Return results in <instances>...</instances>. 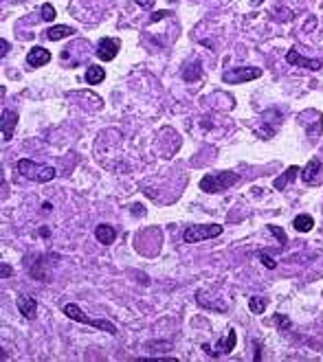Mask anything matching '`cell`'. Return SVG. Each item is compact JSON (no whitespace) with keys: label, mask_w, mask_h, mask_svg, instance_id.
I'll use <instances>...</instances> for the list:
<instances>
[{"label":"cell","mask_w":323,"mask_h":362,"mask_svg":"<svg viewBox=\"0 0 323 362\" xmlns=\"http://www.w3.org/2000/svg\"><path fill=\"white\" fill-rule=\"evenodd\" d=\"M62 309H64V316H68V318L75 320V323H84V325H90V327H95V329H101V332L110 334V336H117V334H119V329H117L115 323L103 320V318H90V316L86 314V312H82V309H79V305H75V303H66Z\"/></svg>","instance_id":"cell-1"},{"label":"cell","mask_w":323,"mask_h":362,"mask_svg":"<svg viewBox=\"0 0 323 362\" xmlns=\"http://www.w3.org/2000/svg\"><path fill=\"white\" fill-rule=\"evenodd\" d=\"M16 169L20 176H24L26 180H33V182H51L53 178L57 176L55 167H49V165H38L29 160V158H20L16 163Z\"/></svg>","instance_id":"cell-2"},{"label":"cell","mask_w":323,"mask_h":362,"mask_svg":"<svg viewBox=\"0 0 323 362\" xmlns=\"http://www.w3.org/2000/svg\"><path fill=\"white\" fill-rule=\"evenodd\" d=\"M240 182V176L233 171H218V174H207L200 180V189L204 193H222Z\"/></svg>","instance_id":"cell-3"},{"label":"cell","mask_w":323,"mask_h":362,"mask_svg":"<svg viewBox=\"0 0 323 362\" xmlns=\"http://www.w3.org/2000/svg\"><path fill=\"white\" fill-rule=\"evenodd\" d=\"M222 235V226L220 224H196V226H189L185 230L183 239L187 244H198L204 239H213V237Z\"/></svg>","instance_id":"cell-4"},{"label":"cell","mask_w":323,"mask_h":362,"mask_svg":"<svg viewBox=\"0 0 323 362\" xmlns=\"http://www.w3.org/2000/svg\"><path fill=\"white\" fill-rule=\"evenodd\" d=\"M262 77L260 66H240V68H229L222 72V82L224 84H246L253 79Z\"/></svg>","instance_id":"cell-5"},{"label":"cell","mask_w":323,"mask_h":362,"mask_svg":"<svg viewBox=\"0 0 323 362\" xmlns=\"http://www.w3.org/2000/svg\"><path fill=\"white\" fill-rule=\"evenodd\" d=\"M119 49H121V42L117 37H101L97 44V53L95 55L101 59V62H112L117 57Z\"/></svg>","instance_id":"cell-6"},{"label":"cell","mask_w":323,"mask_h":362,"mask_svg":"<svg viewBox=\"0 0 323 362\" xmlns=\"http://www.w3.org/2000/svg\"><path fill=\"white\" fill-rule=\"evenodd\" d=\"M286 62L290 66H299V68H308V70H321L323 68L321 59H308V57H303L297 49H290L286 53Z\"/></svg>","instance_id":"cell-7"},{"label":"cell","mask_w":323,"mask_h":362,"mask_svg":"<svg viewBox=\"0 0 323 362\" xmlns=\"http://www.w3.org/2000/svg\"><path fill=\"white\" fill-rule=\"evenodd\" d=\"M321 169H323L321 158H310V163L301 169V174H299V176H301V180L306 182V184H319V174H321Z\"/></svg>","instance_id":"cell-8"},{"label":"cell","mask_w":323,"mask_h":362,"mask_svg":"<svg viewBox=\"0 0 323 362\" xmlns=\"http://www.w3.org/2000/svg\"><path fill=\"white\" fill-rule=\"evenodd\" d=\"M16 305H18V312L24 316V318L33 320L38 316V301L33 296H26V294H18L16 299Z\"/></svg>","instance_id":"cell-9"},{"label":"cell","mask_w":323,"mask_h":362,"mask_svg":"<svg viewBox=\"0 0 323 362\" xmlns=\"http://www.w3.org/2000/svg\"><path fill=\"white\" fill-rule=\"evenodd\" d=\"M49 62H51V51H46L44 46H33L29 51V55H26V64H29L31 68H40V66H44Z\"/></svg>","instance_id":"cell-10"},{"label":"cell","mask_w":323,"mask_h":362,"mask_svg":"<svg viewBox=\"0 0 323 362\" xmlns=\"http://www.w3.org/2000/svg\"><path fill=\"white\" fill-rule=\"evenodd\" d=\"M16 123H18V114L5 108L3 110V141H11L13 130H16Z\"/></svg>","instance_id":"cell-11"},{"label":"cell","mask_w":323,"mask_h":362,"mask_svg":"<svg viewBox=\"0 0 323 362\" xmlns=\"http://www.w3.org/2000/svg\"><path fill=\"white\" fill-rule=\"evenodd\" d=\"M301 174V169L299 167H297V165H290V167L286 169V171H283V174L279 176V178H275V182H273V187L277 189V191H283V189H286L288 187V184L290 182H293L295 180V178L297 176H299Z\"/></svg>","instance_id":"cell-12"},{"label":"cell","mask_w":323,"mask_h":362,"mask_svg":"<svg viewBox=\"0 0 323 362\" xmlns=\"http://www.w3.org/2000/svg\"><path fill=\"white\" fill-rule=\"evenodd\" d=\"M95 237L99 239V244H103V246H110V244L117 239V228H112L110 224H97Z\"/></svg>","instance_id":"cell-13"},{"label":"cell","mask_w":323,"mask_h":362,"mask_svg":"<svg viewBox=\"0 0 323 362\" xmlns=\"http://www.w3.org/2000/svg\"><path fill=\"white\" fill-rule=\"evenodd\" d=\"M68 35H75V29H73V26H64V24L51 26V29L46 31V37L53 39V42H57V39H62V37H68Z\"/></svg>","instance_id":"cell-14"},{"label":"cell","mask_w":323,"mask_h":362,"mask_svg":"<svg viewBox=\"0 0 323 362\" xmlns=\"http://www.w3.org/2000/svg\"><path fill=\"white\" fill-rule=\"evenodd\" d=\"M103 79H105V70L101 66H90V68L86 70V84L97 86V84H101Z\"/></svg>","instance_id":"cell-15"},{"label":"cell","mask_w":323,"mask_h":362,"mask_svg":"<svg viewBox=\"0 0 323 362\" xmlns=\"http://www.w3.org/2000/svg\"><path fill=\"white\" fill-rule=\"evenodd\" d=\"M235 342H237V334H235V329L231 327V329H229V336H227V340H224V342H220V345H218L216 358H218V355H222V353H229V351H233Z\"/></svg>","instance_id":"cell-16"},{"label":"cell","mask_w":323,"mask_h":362,"mask_svg":"<svg viewBox=\"0 0 323 362\" xmlns=\"http://www.w3.org/2000/svg\"><path fill=\"white\" fill-rule=\"evenodd\" d=\"M202 66H200V62L198 59H194L189 66H185V72H183V79L185 82H196V79H200V75H202Z\"/></svg>","instance_id":"cell-17"},{"label":"cell","mask_w":323,"mask_h":362,"mask_svg":"<svg viewBox=\"0 0 323 362\" xmlns=\"http://www.w3.org/2000/svg\"><path fill=\"white\" fill-rule=\"evenodd\" d=\"M293 226H295L297 230H299V233H308V230H312L314 220H312V217H310L308 213H301V215H297V217H295Z\"/></svg>","instance_id":"cell-18"},{"label":"cell","mask_w":323,"mask_h":362,"mask_svg":"<svg viewBox=\"0 0 323 362\" xmlns=\"http://www.w3.org/2000/svg\"><path fill=\"white\" fill-rule=\"evenodd\" d=\"M266 305H268V301L262 299V296H250L248 299V309L253 314H262L264 309H266Z\"/></svg>","instance_id":"cell-19"},{"label":"cell","mask_w":323,"mask_h":362,"mask_svg":"<svg viewBox=\"0 0 323 362\" xmlns=\"http://www.w3.org/2000/svg\"><path fill=\"white\" fill-rule=\"evenodd\" d=\"M42 18L46 20V22L55 20V7H53L51 3H44V5H42Z\"/></svg>","instance_id":"cell-20"},{"label":"cell","mask_w":323,"mask_h":362,"mask_svg":"<svg viewBox=\"0 0 323 362\" xmlns=\"http://www.w3.org/2000/svg\"><path fill=\"white\" fill-rule=\"evenodd\" d=\"M266 228H268L270 233H273V235L277 237V242H279L281 246H283V244H286V233H283V230H281V226H275V224H270V226H266Z\"/></svg>","instance_id":"cell-21"},{"label":"cell","mask_w":323,"mask_h":362,"mask_svg":"<svg viewBox=\"0 0 323 362\" xmlns=\"http://www.w3.org/2000/svg\"><path fill=\"white\" fill-rule=\"evenodd\" d=\"M275 323H277V327H279L281 332H288L290 329V320L283 314H275Z\"/></svg>","instance_id":"cell-22"},{"label":"cell","mask_w":323,"mask_h":362,"mask_svg":"<svg viewBox=\"0 0 323 362\" xmlns=\"http://www.w3.org/2000/svg\"><path fill=\"white\" fill-rule=\"evenodd\" d=\"M260 259H262V263H264V266H266L268 270H275L277 261H275V259H273V257H270L268 253H264V250H262V253H260Z\"/></svg>","instance_id":"cell-23"},{"label":"cell","mask_w":323,"mask_h":362,"mask_svg":"<svg viewBox=\"0 0 323 362\" xmlns=\"http://www.w3.org/2000/svg\"><path fill=\"white\" fill-rule=\"evenodd\" d=\"M11 274H13V270L9 268V263H0V276L7 279V276H11Z\"/></svg>","instance_id":"cell-24"},{"label":"cell","mask_w":323,"mask_h":362,"mask_svg":"<svg viewBox=\"0 0 323 362\" xmlns=\"http://www.w3.org/2000/svg\"><path fill=\"white\" fill-rule=\"evenodd\" d=\"M169 16V11H154V13H152V22H158V20H163V18H167Z\"/></svg>","instance_id":"cell-25"},{"label":"cell","mask_w":323,"mask_h":362,"mask_svg":"<svg viewBox=\"0 0 323 362\" xmlns=\"http://www.w3.org/2000/svg\"><path fill=\"white\" fill-rule=\"evenodd\" d=\"M0 51H3V53H0V55H7V53H9V42H7V39L3 37V39H0Z\"/></svg>","instance_id":"cell-26"},{"label":"cell","mask_w":323,"mask_h":362,"mask_svg":"<svg viewBox=\"0 0 323 362\" xmlns=\"http://www.w3.org/2000/svg\"><path fill=\"white\" fill-rule=\"evenodd\" d=\"M136 5H138V7H145V9H150V7L154 5V0H136Z\"/></svg>","instance_id":"cell-27"},{"label":"cell","mask_w":323,"mask_h":362,"mask_svg":"<svg viewBox=\"0 0 323 362\" xmlns=\"http://www.w3.org/2000/svg\"><path fill=\"white\" fill-rule=\"evenodd\" d=\"M40 235H42V237H49V235H51L49 226H40Z\"/></svg>","instance_id":"cell-28"},{"label":"cell","mask_w":323,"mask_h":362,"mask_svg":"<svg viewBox=\"0 0 323 362\" xmlns=\"http://www.w3.org/2000/svg\"><path fill=\"white\" fill-rule=\"evenodd\" d=\"M253 360L257 362V360H262V353H260V345L255 347V355H253Z\"/></svg>","instance_id":"cell-29"}]
</instances>
